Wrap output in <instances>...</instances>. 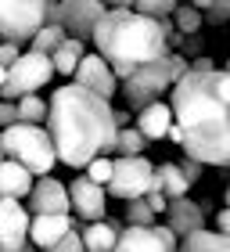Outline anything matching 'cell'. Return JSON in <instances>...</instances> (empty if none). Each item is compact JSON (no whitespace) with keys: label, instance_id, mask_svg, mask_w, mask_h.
Masks as SVG:
<instances>
[{"label":"cell","instance_id":"cell-4","mask_svg":"<svg viewBox=\"0 0 230 252\" xmlns=\"http://www.w3.org/2000/svg\"><path fill=\"white\" fill-rule=\"evenodd\" d=\"M183 72H187V58L169 54V51H166L158 62L141 65L133 76H126L122 83H119V94H122V101H126V112H130V116H137L141 108L155 105V101H162Z\"/></svg>","mask_w":230,"mask_h":252},{"label":"cell","instance_id":"cell-14","mask_svg":"<svg viewBox=\"0 0 230 252\" xmlns=\"http://www.w3.org/2000/svg\"><path fill=\"white\" fill-rule=\"evenodd\" d=\"M76 87H83L90 90V94H97L101 101H108L112 105V97H115V90H119V79L112 76V68L97 58V54H83V62L76 65Z\"/></svg>","mask_w":230,"mask_h":252},{"label":"cell","instance_id":"cell-1","mask_svg":"<svg viewBox=\"0 0 230 252\" xmlns=\"http://www.w3.org/2000/svg\"><path fill=\"white\" fill-rule=\"evenodd\" d=\"M172 126L180 130L183 155L198 166L223 169L230 162V72L187 68L172 83Z\"/></svg>","mask_w":230,"mask_h":252},{"label":"cell","instance_id":"cell-3","mask_svg":"<svg viewBox=\"0 0 230 252\" xmlns=\"http://www.w3.org/2000/svg\"><path fill=\"white\" fill-rule=\"evenodd\" d=\"M90 40L97 43V58L112 68V76L119 83L126 76H133L141 65H151L166 54L158 22H147L141 15H133L130 4L108 7L101 15V22L94 26V36Z\"/></svg>","mask_w":230,"mask_h":252},{"label":"cell","instance_id":"cell-37","mask_svg":"<svg viewBox=\"0 0 230 252\" xmlns=\"http://www.w3.org/2000/svg\"><path fill=\"white\" fill-rule=\"evenodd\" d=\"M4 76H7V72H4V68H0V87H4Z\"/></svg>","mask_w":230,"mask_h":252},{"label":"cell","instance_id":"cell-10","mask_svg":"<svg viewBox=\"0 0 230 252\" xmlns=\"http://www.w3.org/2000/svg\"><path fill=\"white\" fill-rule=\"evenodd\" d=\"M209 213H212V202H209V198H201V202L176 198V202L166 205V223H162V227H169V234L180 242V238H187V234H194V231H205Z\"/></svg>","mask_w":230,"mask_h":252},{"label":"cell","instance_id":"cell-28","mask_svg":"<svg viewBox=\"0 0 230 252\" xmlns=\"http://www.w3.org/2000/svg\"><path fill=\"white\" fill-rule=\"evenodd\" d=\"M201 11V22H209V26H223L230 18V4L227 0H216V4H194Z\"/></svg>","mask_w":230,"mask_h":252},{"label":"cell","instance_id":"cell-17","mask_svg":"<svg viewBox=\"0 0 230 252\" xmlns=\"http://www.w3.org/2000/svg\"><path fill=\"white\" fill-rule=\"evenodd\" d=\"M79 231V242H83V252H112L115 249V238L122 234V220H97V223H83L76 227Z\"/></svg>","mask_w":230,"mask_h":252},{"label":"cell","instance_id":"cell-5","mask_svg":"<svg viewBox=\"0 0 230 252\" xmlns=\"http://www.w3.org/2000/svg\"><path fill=\"white\" fill-rule=\"evenodd\" d=\"M0 141H4V158L11 162H18L26 169L29 177H51V169L58 162L54 155V144L43 126H7V130H0Z\"/></svg>","mask_w":230,"mask_h":252},{"label":"cell","instance_id":"cell-33","mask_svg":"<svg viewBox=\"0 0 230 252\" xmlns=\"http://www.w3.org/2000/svg\"><path fill=\"white\" fill-rule=\"evenodd\" d=\"M18 116H15V105L11 101H0V130H7V126H15Z\"/></svg>","mask_w":230,"mask_h":252},{"label":"cell","instance_id":"cell-23","mask_svg":"<svg viewBox=\"0 0 230 252\" xmlns=\"http://www.w3.org/2000/svg\"><path fill=\"white\" fill-rule=\"evenodd\" d=\"M144 155V137L133 130V126H126V130H115V141H112V155L108 158H137Z\"/></svg>","mask_w":230,"mask_h":252},{"label":"cell","instance_id":"cell-13","mask_svg":"<svg viewBox=\"0 0 230 252\" xmlns=\"http://www.w3.org/2000/svg\"><path fill=\"white\" fill-rule=\"evenodd\" d=\"M32 216H68V191L61 180L54 177H40L29 188V209Z\"/></svg>","mask_w":230,"mask_h":252},{"label":"cell","instance_id":"cell-7","mask_svg":"<svg viewBox=\"0 0 230 252\" xmlns=\"http://www.w3.org/2000/svg\"><path fill=\"white\" fill-rule=\"evenodd\" d=\"M108 11V4L101 0H47V22L61 26L68 40L86 43L94 36V26L101 22V15Z\"/></svg>","mask_w":230,"mask_h":252},{"label":"cell","instance_id":"cell-11","mask_svg":"<svg viewBox=\"0 0 230 252\" xmlns=\"http://www.w3.org/2000/svg\"><path fill=\"white\" fill-rule=\"evenodd\" d=\"M65 191H68V216H72V220H83V223L105 220V202H108L105 188L90 184L86 177H76Z\"/></svg>","mask_w":230,"mask_h":252},{"label":"cell","instance_id":"cell-18","mask_svg":"<svg viewBox=\"0 0 230 252\" xmlns=\"http://www.w3.org/2000/svg\"><path fill=\"white\" fill-rule=\"evenodd\" d=\"M169 126H172V112L166 101H155V105H147L137 112V126L133 130L144 137V144L147 141H162V137L169 133Z\"/></svg>","mask_w":230,"mask_h":252},{"label":"cell","instance_id":"cell-12","mask_svg":"<svg viewBox=\"0 0 230 252\" xmlns=\"http://www.w3.org/2000/svg\"><path fill=\"white\" fill-rule=\"evenodd\" d=\"M176 238L169 234V227H122V234L115 238L112 252H176Z\"/></svg>","mask_w":230,"mask_h":252},{"label":"cell","instance_id":"cell-16","mask_svg":"<svg viewBox=\"0 0 230 252\" xmlns=\"http://www.w3.org/2000/svg\"><path fill=\"white\" fill-rule=\"evenodd\" d=\"M72 227H76L72 216H29V245L36 252H43L54 242H61Z\"/></svg>","mask_w":230,"mask_h":252},{"label":"cell","instance_id":"cell-31","mask_svg":"<svg viewBox=\"0 0 230 252\" xmlns=\"http://www.w3.org/2000/svg\"><path fill=\"white\" fill-rule=\"evenodd\" d=\"M176 169L183 173V180H187V184H198V180H201V169H205V166H198L194 158H187V155H183L180 162H176Z\"/></svg>","mask_w":230,"mask_h":252},{"label":"cell","instance_id":"cell-30","mask_svg":"<svg viewBox=\"0 0 230 252\" xmlns=\"http://www.w3.org/2000/svg\"><path fill=\"white\" fill-rule=\"evenodd\" d=\"M43 252H83V242H79V231L72 227V231H68L61 242H54L51 249H43Z\"/></svg>","mask_w":230,"mask_h":252},{"label":"cell","instance_id":"cell-32","mask_svg":"<svg viewBox=\"0 0 230 252\" xmlns=\"http://www.w3.org/2000/svg\"><path fill=\"white\" fill-rule=\"evenodd\" d=\"M18 54H22L18 47H11V43H4V40H0V68H4V72H7V68L18 62Z\"/></svg>","mask_w":230,"mask_h":252},{"label":"cell","instance_id":"cell-34","mask_svg":"<svg viewBox=\"0 0 230 252\" xmlns=\"http://www.w3.org/2000/svg\"><path fill=\"white\" fill-rule=\"evenodd\" d=\"M144 205H147V209H151V213L158 216V213H166V205H169V202H166L158 191H147V194H144Z\"/></svg>","mask_w":230,"mask_h":252},{"label":"cell","instance_id":"cell-22","mask_svg":"<svg viewBox=\"0 0 230 252\" xmlns=\"http://www.w3.org/2000/svg\"><path fill=\"white\" fill-rule=\"evenodd\" d=\"M176 252H230V238L216 231H194L187 238H180Z\"/></svg>","mask_w":230,"mask_h":252},{"label":"cell","instance_id":"cell-6","mask_svg":"<svg viewBox=\"0 0 230 252\" xmlns=\"http://www.w3.org/2000/svg\"><path fill=\"white\" fill-rule=\"evenodd\" d=\"M47 26V0H0V40L22 51V43Z\"/></svg>","mask_w":230,"mask_h":252},{"label":"cell","instance_id":"cell-25","mask_svg":"<svg viewBox=\"0 0 230 252\" xmlns=\"http://www.w3.org/2000/svg\"><path fill=\"white\" fill-rule=\"evenodd\" d=\"M61 40H65V29H61V26H51V22H47V26H40L36 36L29 40V51H32V54H43V58H51L54 47H58Z\"/></svg>","mask_w":230,"mask_h":252},{"label":"cell","instance_id":"cell-19","mask_svg":"<svg viewBox=\"0 0 230 252\" xmlns=\"http://www.w3.org/2000/svg\"><path fill=\"white\" fill-rule=\"evenodd\" d=\"M29 188H32V177L18 162L4 158V162H0V202H22V198H29Z\"/></svg>","mask_w":230,"mask_h":252},{"label":"cell","instance_id":"cell-29","mask_svg":"<svg viewBox=\"0 0 230 252\" xmlns=\"http://www.w3.org/2000/svg\"><path fill=\"white\" fill-rule=\"evenodd\" d=\"M90 184H97V188H108V180H112V158H94V162L86 166V173H83Z\"/></svg>","mask_w":230,"mask_h":252},{"label":"cell","instance_id":"cell-24","mask_svg":"<svg viewBox=\"0 0 230 252\" xmlns=\"http://www.w3.org/2000/svg\"><path fill=\"white\" fill-rule=\"evenodd\" d=\"M15 116L22 126H43V119H47V101L29 94V97H18L15 101Z\"/></svg>","mask_w":230,"mask_h":252},{"label":"cell","instance_id":"cell-2","mask_svg":"<svg viewBox=\"0 0 230 252\" xmlns=\"http://www.w3.org/2000/svg\"><path fill=\"white\" fill-rule=\"evenodd\" d=\"M43 130L54 144V155L72 169H86L94 158L112 155V105L76 83H65L51 94Z\"/></svg>","mask_w":230,"mask_h":252},{"label":"cell","instance_id":"cell-15","mask_svg":"<svg viewBox=\"0 0 230 252\" xmlns=\"http://www.w3.org/2000/svg\"><path fill=\"white\" fill-rule=\"evenodd\" d=\"M29 245V213L22 202H0V252Z\"/></svg>","mask_w":230,"mask_h":252},{"label":"cell","instance_id":"cell-20","mask_svg":"<svg viewBox=\"0 0 230 252\" xmlns=\"http://www.w3.org/2000/svg\"><path fill=\"white\" fill-rule=\"evenodd\" d=\"M155 191L162 194L166 202H176V198H187L191 184L183 180V173L176 169V162H158L155 166Z\"/></svg>","mask_w":230,"mask_h":252},{"label":"cell","instance_id":"cell-9","mask_svg":"<svg viewBox=\"0 0 230 252\" xmlns=\"http://www.w3.org/2000/svg\"><path fill=\"white\" fill-rule=\"evenodd\" d=\"M147 191H155V166L147 162L144 155L137 158H112V180L105 194H115L122 202H133V198H144Z\"/></svg>","mask_w":230,"mask_h":252},{"label":"cell","instance_id":"cell-21","mask_svg":"<svg viewBox=\"0 0 230 252\" xmlns=\"http://www.w3.org/2000/svg\"><path fill=\"white\" fill-rule=\"evenodd\" d=\"M83 54H86V43H79V40H61L54 47V54H51V68L58 76H72L76 72V65L83 62Z\"/></svg>","mask_w":230,"mask_h":252},{"label":"cell","instance_id":"cell-8","mask_svg":"<svg viewBox=\"0 0 230 252\" xmlns=\"http://www.w3.org/2000/svg\"><path fill=\"white\" fill-rule=\"evenodd\" d=\"M51 79H54L51 58H43V54H32V51H22L18 62L11 65L7 76H4L0 101H11V105H15L18 97H29V94H36L40 87H47Z\"/></svg>","mask_w":230,"mask_h":252},{"label":"cell","instance_id":"cell-35","mask_svg":"<svg viewBox=\"0 0 230 252\" xmlns=\"http://www.w3.org/2000/svg\"><path fill=\"white\" fill-rule=\"evenodd\" d=\"M18 252H36V249H32V245H22V249H18Z\"/></svg>","mask_w":230,"mask_h":252},{"label":"cell","instance_id":"cell-36","mask_svg":"<svg viewBox=\"0 0 230 252\" xmlns=\"http://www.w3.org/2000/svg\"><path fill=\"white\" fill-rule=\"evenodd\" d=\"M0 162H4V141H0Z\"/></svg>","mask_w":230,"mask_h":252},{"label":"cell","instance_id":"cell-27","mask_svg":"<svg viewBox=\"0 0 230 252\" xmlns=\"http://www.w3.org/2000/svg\"><path fill=\"white\" fill-rule=\"evenodd\" d=\"M158 216L144 205V198H133L126 202V213H122V227H155Z\"/></svg>","mask_w":230,"mask_h":252},{"label":"cell","instance_id":"cell-26","mask_svg":"<svg viewBox=\"0 0 230 252\" xmlns=\"http://www.w3.org/2000/svg\"><path fill=\"white\" fill-rule=\"evenodd\" d=\"M172 29L180 32V36H198V29H201V11L194 7V4H176V11H172Z\"/></svg>","mask_w":230,"mask_h":252}]
</instances>
